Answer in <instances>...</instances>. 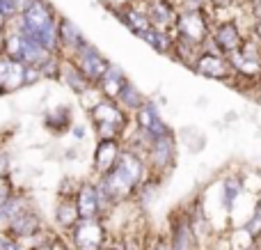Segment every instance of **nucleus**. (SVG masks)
<instances>
[{
	"label": "nucleus",
	"mask_w": 261,
	"mask_h": 250,
	"mask_svg": "<svg viewBox=\"0 0 261 250\" xmlns=\"http://www.w3.org/2000/svg\"><path fill=\"white\" fill-rule=\"evenodd\" d=\"M14 21L30 37H35L44 48L60 55V41H58L60 12L55 9V5L50 0H30V5Z\"/></svg>",
	"instance_id": "nucleus-1"
},
{
	"label": "nucleus",
	"mask_w": 261,
	"mask_h": 250,
	"mask_svg": "<svg viewBox=\"0 0 261 250\" xmlns=\"http://www.w3.org/2000/svg\"><path fill=\"white\" fill-rule=\"evenodd\" d=\"M85 115L94 138H119L122 140L128 127L133 124L130 115L113 99H99L90 110H85Z\"/></svg>",
	"instance_id": "nucleus-2"
},
{
	"label": "nucleus",
	"mask_w": 261,
	"mask_h": 250,
	"mask_svg": "<svg viewBox=\"0 0 261 250\" xmlns=\"http://www.w3.org/2000/svg\"><path fill=\"white\" fill-rule=\"evenodd\" d=\"M248 35H250V18L245 14L231 18H213L211 35H208V41L202 48L229 58L231 53H236L243 46Z\"/></svg>",
	"instance_id": "nucleus-3"
},
{
	"label": "nucleus",
	"mask_w": 261,
	"mask_h": 250,
	"mask_svg": "<svg viewBox=\"0 0 261 250\" xmlns=\"http://www.w3.org/2000/svg\"><path fill=\"white\" fill-rule=\"evenodd\" d=\"M211 23L213 14L208 12V7H184L179 9V16H176L174 37L195 48H202L211 35Z\"/></svg>",
	"instance_id": "nucleus-4"
},
{
	"label": "nucleus",
	"mask_w": 261,
	"mask_h": 250,
	"mask_svg": "<svg viewBox=\"0 0 261 250\" xmlns=\"http://www.w3.org/2000/svg\"><path fill=\"white\" fill-rule=\"evenodd\" d=\"M179 149L181 145H179V138H176V129H170L167 133L153 138L147 154H144L149 172L167 182L172 177V172H174L176 163H179Z\"/></svg>",
	"instance_id": "nucleus-5"
},
{
	"label": "nucleus",
	"mask_w": 261,
	"mask_h": 250,
	"mask_svg": "<svg viewBox=\"0 0 261 250\" xmlns=\"http://www.w3.org/2000/svg\"><path fill=\"white\" fill-rule=\"evenodd\" d=\"M76 207H78V216L85 220L90 218H101V220H108L110 214L115 211V207L108 202V197L101 193L99 184H96L94 177H83L78 182V188H76Z\"/></svg>",
	"instance_id": "nucleus-6"
},
{
	"label": "nucleus",
	"mask_w": 261,
	"mask_h": 250,
	"mask_svg": "<svg viewBox=\"0 0 261 250\" xmlns=\"http://www.w3.org/2000/svg\"><path fill=\"white\" fill-rule=\"evenodd\" d=\"M44 230L46 225H44V218H41V211L37 209L35 200L28 195V200L16 211V216L9 220V225L3 230V234L14 239V241H30V239L39 237Z\"/></svg>",
	"instance_id": "nucleus-7"
},
{
	"label": "nucleus",
	"mask_w": 261,
	"mask_h": 250,
	"mask_svg": "<svg viewBox=\"0 0 261 250\" xmlns=\"http://www.w3.org/2000/svg\"><path fill=\"white\" fill-rule=\"evenodd\" d=\"M69 237H71L73 250H101L110 239L108 223L101 218H81L69 230Z\"/></svg>",
	"instance_id": "nucleus-8"
},
{
	"label": "nucleus",
	"mask_w": 261,
	"mask_h": 250,
	"mask_svg": "<svg viewBox=\"0 0 261 250\" xmlns=\"http://www.w3.org/2000/svg\"><path fill=\"white\" fill-rule=\"evenodd\" d=\"M190 71L199 78H206V81H216V83H225V85H231L234 81V69L229 64V58L220 53H211V51L202 48L199 55L195 58Z\"/></svg>",
	"instance_id": "nucleus-9"
},
{
	"label": "nucleus",
	"mask_w": 261,
	"mask_h": 250,
	"mask_svg": "<svg viewBox=\"0 0 261 250\" xmlns=\"http://www.w3.org/2000/svg\"><path fill=\"white\" fill-rule=\"evenodd\" d=\"M130 119H133V127L144 131L149 138H158V136H163V133H167L170 129H174L165 119L163 108L158 106V101L153 99V96H147V101L130 115Z\"/></svg>",
	"instance_id": "nucleus-10"
},
{
	"label": "nucleus",
	"mask_w": 261,
	"mask_h": 250,
	"mask_svg": "<svg viewBox=\"0 0 261 250\" xmlns=\"http://www.w3.org/2000/svg\"><path fill=\"white\" fill-rule=\"evenodd\" d=\"M122 149L124 142L119 138H94V147H92L90 156V177H101V174L110 172L117 163Z\"/></svg>",
	"instance_id": "nucleus-11"
},
{
	"label": "nucleus",
	"mask_w": 261,
	"mask_h": 250,
	"mask_svg": "<svg viewBox=\"0 0 261 250\" xmlns=\"http://www.w3.org/2000/svg\"><path fill=\"white\" fill-rule=\"evenodd\" d=\"M69 60H71V62L76 64L78 69H81V73H83V76H85L94 87H96V83L103 78L106 69H108V64H110V58H106L103 51L96 48L92 41H87V44L83 46L78 53H73Z\"/></svg>",
	"instance_id": "nucleus-12"
},
{
	"label": "nucleus",
	"mask_w": 261,
	"mask_h": 250,
	"mask_svg": "<svg viewBox=\"0 0 261 250\" xmlns=\"http://www.w3.org/2000/svg\"><path fill=\"white\" fill-rule=\"evenodd\" d=\"M167 225H170V232H167V241H170L172 250H197L199 241L195 237L193 228H190L188 214H186L184 205H179L167 218Z\"/></svg>",
	"instance_id": "nucleus-13"
},
{
	"label": "nucleus",
	"mask_w": 261,
	"mask_h": 250,
	"mask_svg": "<svg viewBox=\"0 0 261 250\" xmlns=\"http://www.w3.org/2000/svg\"><path fill=\"white\" fill-rule=\"evenodd\" d=\"M113 16L122 23L124 28L130 32V35L140 37L142 32H147L151 28L147 18V12L142 7V0H124V3H110L108 5Z\"/></svg>",
	"instance_id": "nucleus-14"
},
{
	"label": "nucleus",
	"mask_w": 261,
	"mask_h": 250,
	"mask_svg": "<svg viewBox=\"0 0 261 250\" xmlns=\"http://www.w3.org/2000/svg\"><path fill=\"white\" fill-rule=\"evenodd\" d=\"M28 67L21 60L3 53L0 55V90L5 94H16L21 90H28Z\"/></svg>",
	"instance_id": "nucleus-15"
},
{
	"label": "nucleus",
	"mask_w": 261,
	"mask_h": 250,
	"mask_svg": "<svg viewBox=\"0 0 261 250\" xmlns=\"http://www.w3.org/2000/svg\"><path fill=\"white\" fill-rule=\"evenodd\" d=\"M73 122H76V110H73L71 104H55L50 108H46L44 115H41V127L53 138L69 136Z\"/></svg>",
	"instance_id": "nucleus-16"
},
{
	"label": "nucleus",
	"mask_w": 261,
	"mask_h": 250,
	"mask_svg": "<svg viewBox=\"0 0 261 250\" xmlns=\"http://www.w3.org/2000/svg\"><path fill=\"white\" fill-rule=\"evenodd\" d=\"M115 170H117V172L122 174V177L126 179L133 188H138L140 184L149 177V165H147L144 154L128 149V147H124V149H122L117 163H115Z\"/></svg>",
	"instance_id": "nucleus-17"
},
{
	"label": "nucleus",
	"mask_w": 261,
	"mask_h": 250,
	"mask_svg": "<svg viewBox=\"0 0 261 250\" xmlns=\"http://www.w3.org/2000/svg\"><path fill=\"white\" fill-rule=\"evenodd\" d=\"M142 7L151 28L165 32H174V23L179 16V5L174 0H142Z\"/></svg>",
	"instance_id": "nucleus-18"
},
{
	"label": "nucleus",
	"mask_w": 261,
	"mask_h": 250,
	"mask_svg": "<svg viewBox=\"0 0 261 250\" xmlns=\"http://www.w3.org/2000/svg\"><path fill=\"white\" fill-rule=\"evenodd\" d=\"M58 41H60V55L62 58H71L73 53L83 48L87 44V37L76 23L71 21L69 16H62L60 14V21H58Z\"/></svg>",
	"instance_id": "nucleus-19"
},
{
	"label": "nucleus",
	"mask_w": 261,
	"mask_h": 250,
	"mask_svg": "<svg viewBox=\"0 0 261 250\" xmlns=\"http://www.w3.org/2000/svg\"><path fill=\"white\" fill-rule=\"evenodd\" d=\"M58 83L64 87V90L71 92L76 99H78L81 94H85L90 87H94L85 76H83L81 69H78L69 58H62V67H60V78H58Z\"/></svg>",
	"instance_id": "nucleus-20"
},
{
	"label": "nucleus",
	"mask_w": 261,
	"mask_h": 250,
	"mask_svg": "<svg viewBox=\"0 0 261 250\" xmlns=\"http://www.w3.org/2000/svg\"><path fill=\"white\" fill-rule=\"evenodd\" d=\"M78 220H81V216H78V207L73 195H55V205H53L55 228L62 230V232H69Z\"/></svg>",
	"instance_id": "nucleus-21"
},
{
	"label": "nucleus",
	"mask_w": 261,
	"mask_h": 250,
	"mask_svg": "<svg viewBox=\"0 0 261 250\" xmlns=\"http://www.w3.org/2000/svg\"><path fill=\"white\" fill-rule=\"evenodd\" d=\"M126 81H128V73L124 71V67L110 60V64H108V69H106L103 78L96 83V90L101 92V96H103V99H113L115 101V99H117V94L122 92V87H124V83H126Z\"/></svg>",
	"instance_id": "nucleus-22"
},
{
	"label": "nucleus",
	"mask_w": 261,
	"mask_h": 250,
	"mask_svg": "<svg viewBox=\"0 0 261 250\" xmlns=\"http://www.w3.org/2000/svg\"><path fill=\"white\" fill-rule=\"evenodd\" d=\"M138 39H142L144 44L153 51V53L170 58L172 46H174V32H165V30H158V28H149L147 32H142V35L138 37Z\"/></svg>",
	"instance_id": "nucleus-23"
},
{
	"label": "nucleus",
	"mask_w": 261,
	"mask_h": 250,
	"mask_svg": "<svg viewBox=\"0 0 261 250\" xmlns=\"http://www.w3.org/2000/svg\"><path fill=\"white\" fill-rule=\"evenodd\" d=\"M176 138H179V145L186 147L190 154H199V152L206 149V133L195 124L176 129Z\"/></svg>",
	"instance_id": "nucleus-24"
},
{
	"label": "nucleus",
	"mask_w": 261,
	"mask_h": 250,
	"mask_svg": "<svg viewBox=\"0 0 261 250\" xmlns=\"http://www.w3.org/2000/svg\"><path fill=\"white\" fill-rule=\"evenodd\" d=\"M147 96H149V94H144V92L140 90V87L135 85V83L128 78V81L124 83L122 92H119V94H117V99H115V101H117V104L122 106V108L126 110L128 115H133L135 110H138L140 106H142L144 101H147Z\"/></svg>",
	"instance_id": "nucleus-25"
},
{
	"label": "nucleus",
	"mask_w": 261,
	"mask_h": 250,
	"mask_svg": "<svg viewBox=\"0 0 261 250\" xmlns=\"http://www.w3.org/2000/svg\"><path fill=\"white\" fill-rule=\"evenodd\" d=\"M236 170H239L243 191L250 193V195H254V197H259L261 195V165L243 163V165H236Z\"/></svg>",
	"instance_id": "nucleus-26"
},
{
	"label": "nucleus",
	"mask_w": 261,
	"mask_h": 250,
	"mask_svg": "<svg viewBox=\"0 0 261 250\" xmlns=\"http://www.w3.org/2000/svg\"><path fill=\"white\" fill-rule=\"evenodd\" d=\"M199 51H202V48H195V46L186 44V41H179L174 37V46H172L170 60H172V62H176V64H181V67L190 69V67H193V62H195V58L199 55Z\"/></svg>",
	"instance_id": "nucleus-27"
},
{
	"label": "nucleus",
	"mask_w": 261,
	"mask_h": 250,
	"mask_svg": "<svg viewBox=\"0 0 261 250\" xmlns=\"http://www.w3.org/2000/svg\"><path fill=\"white\" fill-rule=\"evenodd\" d=\"M245 230H248L250 234H252L254 239H261V195L254 200V207H252V214H250V218L245 220Z\"/></svg>",
	"instance_id": "nucleus-28"
},
{
	"label": "nucleus",
	"mask_w": 261,
	"mask_h": 250,
	"mask_svg": "<svg viewBox=\"0 0 261 250\" xmlns=\"http://www.w3.org/2000/svg\"><path fill=\"white\" fill-rule=\"evenodd\" d=\"M69 136H71V140L76 142V145H83V142L92 136V129H90V124H87V122H73Z\"/></svg>",
	"instance_id": "nucleus-29"
},
{
	"label": "nucleus",
	"mask_w": 261,
	"mask_h": 250,
	"mask_svg": "<svg viewBox=\"0 0 261 250\" xmlns=\"http://www.w3.org/2000/svg\"><path fill=\"white\" fill-rule=\"evenodd\" d=\"M0 177H14V159L5 145H0Z\"/></svg>",
	"instance_id": "nucleus-30"
},
{
	"label": "nucleus",
	"mask_w": 261,
	"mask_h": 250,
	"mask_svg": "<svg viewBox=\"0 0 261 250\" xmlns=\"http://www.w3.org/2000/svg\"><path fill=\"white\" fill-rule=\"evenodd\" d=\"M18 191V184L14 182V177H0V207Z\"/></svg>",
	"instance_id": "nucleus-31"
},
{
	"label": "nucleus",
	"mask_w": 261,
	"mask_h": 250,
	"mask_svg": "<svg viewBox=\"0 0 261 250\" xmlns=\"http://www.w3.org/2000/svg\"><path fill=\"white\" fill-rule=\"evenodd\" d=\"M250 37H254V39L261 44V18H257V21H250Z\"/></svg>",
	"instance_id": "nucleus-32"
},
{
	"label": "nucleus",
	"mask_w": 261,
	"mask_h": 250,
	"mask_svg": "<svg viewBox=\"0 0 261 250\" xmlns=\"http://www.w3.org/2000/svg\"><path fill=\"white\" fill-rule=\"evenodd\" d=\"M151 250H172L170 248V241H167V237H158L156 243L151 246Z\"/></svg>",
	"instance_id": "nucleus-33"
},
{
	"label": "nucleus",
	"mask_w": 261,
	"mask_h": 250,
	"mask_svg": "<svg viewBox=\"0 0 261 250\" xmlns=\"http://www.w3.org/2000/svg\"><path fill=\"white\" fill-rule=\"evenodd\" d=\"M9 26H12V18H9L7 14L0 12V32H7V30H9Z\"/></svg>",
	"instance_id": "nucleus-34"
},
{
	"label": "nucleus",
	"mask_w": 261,
	"mask_h": 250,
	"mask_svg": "<svg viewBox=\"0 0 261 250\" xmlns=\"http://www.w3.org/2000/svg\"><path fill=\"white\" fill-rule=\"evenodd\" d=\"M5 46H7V32H0V55L5 53Z\"/></svg>",
	"instance_id": "nucleus-35"
},
{
	"label": "nucleus",
	"mask_w": 261,
	"mask_h": 250,
	"mask_svg": "<svg viewBox=\"0 0 261 250\" xmlns=\"http://www.w3.org/2000/svg\"><path fill=\"white\" fill-rule=\"evenodd\" d=\"M3 94H5V92H3V90H0V96H3Z\"/></svg>",
	"instance_id": "nucleus-36"
}]
</instances>
